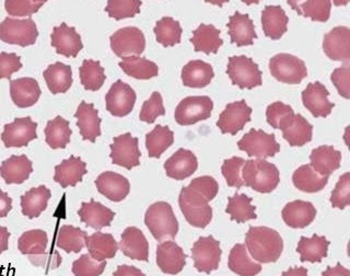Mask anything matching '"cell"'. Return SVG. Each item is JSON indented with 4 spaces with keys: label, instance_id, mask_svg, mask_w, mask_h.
<instances>
[{
    "label": "cell",
    "instance_id": "cell-52",
    "mask_svg": "<svg viewBox=\"0 0 350 276\" xmlns=\"http://www.w3.org/2000/svg\"><path fill=\"white\" fill-rule=\"evenodd\" d=\"M244 160L240 157H232V158L224 160L222 164L221 171L224 179L227 181L228 186L240 189L244 186L242 180V168H243Z\"/></svg>",
    "mask_w": 350,
    "mask_h": 276
},
{
    "label": "cell",
    "instance_id": "cell-28",
    "mask_svg": "<svg viewBox=\"0 0 350 276\" xmlns=\"http://www.w3.org/2000/svg\"><path fill=\"white\" fill-rule=\"evenodd\" d=\"M32 173V162L25 155L11 156L0 166V175L7 184H22Z\"/></svg>",
    "mask_w": 350,
    "mask_h": 276
},
{
    "label": "cell",
    "instance_id": "cell-25",
    "mask_svg": "<svg viewBox=\"0 0 350 276\" xmlns=\"http://www.w3.org/2000/svg\"><path fill=\"white\" fill-rule=\"evenodd\" d=\"M41 93L38 82L34 78L25 77L10 81L11 99L16 107H32L38 102Z\"/></svg>",
    "mask_w": 350,
    "mask_h": 276
},
{
    "label": "cell",
    "instance_id": "cell-4",
    "mask_svg": "<svg viewBox=\"0 0 350 276\" xmlns=\"http://www.w3.org/2000/svg\"><path fill=\"white\" fill-rule=\"evenodd\" d=\"M178 204L186 221L191 226L205 228L211 224L213 219V208L209 205V201L198 192L185 186L180 191Z\"/></svg>",
    "mask_w": 350,
    "mask_h": 276
},
{
    "label": "cell",
    "instance_id": "cell-48",
    "mask_svg": "<svg viewBox=\"0 0 350 276\" xmlns=\"http://www.w3.org/2000/svg\"><path fill=\"white\" fill-rule=\"evenodd\" d=\"M80 80L85 90L96 91L105 81L104 68L98 60H85L80 66Z\"/></svg>",
    "mask_w": 350,
    "mask_h": 276
},
{
    "label": "cell",
    "instance_id": "cell-59",
    "mask_svg": "<svg viewBox=\"0 0 350 276\" xmlns=\"http://www.w3.org/2000/svg\"><path fill=\"white\" fill-rule=\"evenodd\" d=\"M349 75L350 67L348 65L335 69L332 74V81L337 88L339 95L346 99L350 98Z\"/></svg>",
    "mask_w": 350,
    "mask_h": 276
},
{
    "label": "cell",
    "instance_id": "cell-7",
    "mask_svg": "<svg viewBox=\"0 0 350 276\" xmlns=\"http://www.w3.org/2000/svg\"><path fill=\"white\" fill-rule=\"evenodd\" d=\"M269 71L278 81L295 85L308 75L306 64L300 58L290 54H277L269 62Z\"/></svg>",
    "mask_w": 350,
    "mask_h": 276
},
{
    "label": "cell",
    "instance_id": "cell-35",
    "mask_svg": "<svg viewBox=\"0 0 350 276\" xmlns=\"http://www.w3.org/2000/svg\"><path fill=\"white\" fill-rule=\"evenodd\" d=\"M213 78V67L202 60H191L182 69V81L186 87L205 88Z\"/></svg>",
    "mask_w": 350,
    "mask_h": 276
},
{
    "label": "cell",
    "instance_id": "cell-29",
    "mask_svg": "<svg viewBox=\"0 0 350 276\" xmlns=\"http://www.w3.org/2000/svg\"><path fill=\"white\" fill-rule=\"evenodd\" d=\"M310 160V166L319 175L328 178L334 171H336L340 167L342 153L332 146H320L312 151Z\"/></svg>",
    "mask_w": 350,
    "mask_h": 276
},
{
    "label": "cell",
    "instance_id": "cell-42",
    "mask_svg": "<svg viewBox=\"0 0 350 276\" xmlns=\"http://www.w3.org/2000/svg\"><path fill=\"white\" fill-rule=\"evenodd\" d=\"M174 142V134L167 126L157 125L146 136V147L151 158H160Z\"/></svg>",
    "mask_w": 350,
    "mask_h": 276
},
{
    "label": "cell",
    "instance_id": "cell-63",
    "mask_svg": "<svg viewBox=\"0 0 350 276\" xmlns=\"http://www.w3.org/2000/svg\"><path fill=\"white\" fill-rule=\"evenodd\" d=\"M9 238H10V233L8 229L0 226V255L8 250Z\"/></svg>",
    "mask_w": 350,
    "mask_h": 276
},
{
    "label": "cell",
    "instance_id": "cell-37",
    "mask_svg": "<svg viewBox=\"0 0 350 276\" xmlns=\"http://www.w3.org/2000/svg\"><path fill=\"white\" fill-rule=\"evenodd\" d=\"M43 76L47 87L54 95L68 91L72 84V71L70 66L60 62L49 65L44 71Z\"/></svg>",
    "mask_w": 350,
    "mask_h": 276
},
{
    "label": "cell",
    "instance_id": "cell-44",
    "mask_svg": "<svg viewBox=\"0 0 350 276\" xmlns=\"http://www.w3.org/2000/svg\"><path fill=\"white\" fill-rule=\"evenodd\" d=\"M72 134L70 127H69L68 121L62 116H57L54 120L49 121L46 127H45V140L47 145L52 149L57 148H66L70 142V136Z\"/></svg>",
    "mask_w": 350,
    "mask_h": 276
},
{
    "label": "cell",
    "instance_id": "cell-11",
    "mask_svg": "<svg viewBox=\"0 0 350 276\" xmlns=\"http://www.w3.org/2000/svg\"><path fill=\"white\" fill-rule=\"evenodd\" d=\"M111 47L122 58L138 56L145 51V36L138 27H122L111 36Z\"/></svg>",
    "mask_w": 350,
    "mask_h": 276
},
{
    "label": "cell",
    "instance_id": "cell-22",
    "mask_svg": "<svg viewBox=\"0 0 350 276\" xmlns=\"http://www.w3.org/2000/svg\"><path fill=\"white\" fill-rule=\"evenodd\" d=\"M198 167L196 156L191 151L180 148L164 164V170L169 178L184 180L195 173Z\"/></svg>",
    "mask_w": 350,
    "mask_h": 276
},
{
    "label": "cell",
    "instance_id": "cell-50",
    "mask_svg": "<svg viewBox=\"0 0 350 276\" xmlns=\"http://www.w3.org/2000/svg\"><path fill=\"white\" fill-rule=\"evenodd\" d=\"M140 5L139 0H109L105 11L111 18L122 20L139 14Z\"/></svg>",
    "mask_w": 350,
    "mask_h": 276
},
{
    "label": "cell",
    "instance_id": "cell-20",
    "mask_svg": "<svg viewBox=\"0 0 350 276\" xmlns=\"http://www.w3.org/2000/svg\"><path fill=\"white\" fill-rule=\"evenodd\" d=\"M98 191L112 202L125 200L131 191L129 181L120 173L105 171L96 180Z\"/></svg>",
    "mask_w": 350,
    "mask_h": 276
},
{
    "label": "cell",
    "instance_id": "cell-18",
    "mask_svg": "<svg viewBox=\"0 0 350 276\" xmlns=\"http://www.w3.org/2000/svg\"><path fill=\"white\" fill-rule=\"evenodd\" d=\"M52 47L56 49L57 54L64 55L66 58H76L78 53L83 49L81 36L76 29L66 23L53 29Z\"/></svg>",
    "mask_w": 350,
    "mask_h": 276
},
{
    "label": "cell",
    "instance_id": "cell-31",
    "mask_svg": "<svg viewBox=\"0 0 350 276\" xmlns=\"http://www.w3.org/2000/svg\"><path fill=\"white\" fill-rule=\"evenodd\" d=\"M49 237L41 229H33L22 234L18 241V249L22 255H29L31 262L34 263L38 258L46 255Z\"/></svg>",
    "mask_w": 350,
    "mask_h": 276
},
{
    "label": "cell",
    "instance_id": "cell-60",
    "mask_svg": "<svg viewBox=\"0 0 350 276\" xmlns=\"http://www.w3.org/2000/svg\"><path fill=\"white\" fill-rule=\"evenodd\" d=\"M12 210V200L5 192L0 190V218L8 216L9 212Z\"/></svg>",
    "mask_w": 350,
    "mask_h": 276
},
{
    "label": "cell",
    "instance_id": "cell-3",
    "mask_svg": "<svg viewBox=\"0 0 350 276\" xmlns=\"http://www.w3.org/2000/svg\"><path fill=\"white\" fill-rule=\"evenodd\" d=\"M145 224L158 241L175 238L178 233V219L172 206L167 202H157L149 206L146 212Z\"/></svg>",
    "mask_w": 350,
    "mask_h": 276
},
{
    "label": "cell",
    "instance_id": "cell-14",
    "mask_svg": "<svg viewBox=\"0 0 350 276\" xmlns=\"http://www.w3.org/2000/svg\"><path fill=\"white\" fill-rule=\"evenodd\" d=\"M107 109L111 114L123 118L131 112L136 102V92L122 80L113 84L105 97Z\"/></svg>",
    "mask_w": 350,
    "mask_h": 276
},
{
    "label": "cell",
    "instance_id": "cell-27",
    "mask_svg": "<svg viewBox=\"0 0 350 276\" xmlns=\"http://www.w3.org/2000/svg\"><path fill=\"white\" fill-rule=\"evenodd\" d=\"M87 164L79 157L70 156L67 160L55 167L54 181L60 184L63 189L68 186H76L81 182L83 175L87 173Z\"/></svg>",
    "mask_w": 350,
    "mask_h": 276
},
{
    "label": "cell",
    "instance_id": "cell-19",
    "mask_svg": "<svg viewBox=\"0 0 350 276\" xmlns=\"http://www.w3.org/2000/svg\"><path fill=\"white\" fill-rule=\"evenodd\" d=\"M328 92L321 82H312L302 92V101L304 107L315 118H325L331 114L334 104L328 100Z\"/></svg>",
    "mask_w": 350,
    "mask_h": 276
},
{
    "label": "cell",
    "instance_id": "cell-6",
    "mask_svg": "<svg viewBox=\"0 0 350 276\" xmlns=\"http://www.w3.org/2000/svg\"><path fill=\"white\" fill-rule=\"evenodd\" d=\"M227 73L231 81L241 89H253L262 85V71L252 58L243 55L229 58Z\"/></svg>",
    "mask_w": 350,
    "mask_h": 276
},
{
    "label": "cell",
    "instance_id": "cell-24",
    "mask_svg": "<svg viewBox=\"0 0 350 276\" xmlns=\"http://www.w3.org/2000/svg\"><path fill=\"white\" fill-rule=\"evenodd\" d=\"M75 116L78 120L77 126L79 127L83 140L94 142L98 136H101V118H98V110L94 109L92 103L81 102Z\"/></svg>",
    "mask_w": 350,
    "mask_h": 276
},
{
    "label": "cell",
    "instance_id": "cell-5",
    "mask_svg": "<svg viewBox=\"0 0 350 276\" xmlns=\"http://www.w3.org/2000/svg\"><path fill=\"white\" fill-rule=\"evenodd\" d=\"M38 36L36 22L31 18L16 19L7 16L0 23V40L20 47H30L36 43Z\"/></svg>",
    "mask_w": 350,
    "mask_h": 276
},
{
    "label": "cell",
    "instance_id": "cell-51",
    "mask_svg": "<svg viewBox=\"0 0 350 276\" xmlns=\"http://www.w3.org/2000/svg\"><path fill=\"white\" fill-rule=\"evenodd\" d=\"M107 268V261L98 262L89 255H82L72 262L71 271L75 276H100Z\"/></svg>",
    "mask_w": 350,
    "mask_h": 276
},
{
    "label": "cell",
    "instance_id": "cell-38",
    "mask_svg": "<svg viewBox=\"0 0 350 276\" xmlns=\"http://www.w3.org/2000/svg\"><path fill=\"white\" fill-rule=\"evenodd\" d=\"M329 241L323 236L313 235L311 238L301 237L299 241L298 251L301 262H321L326 258Z\"/></svg>",
    "mask_w": 350,
    "mask_h": 276
},
{
    "label": "cell",
    "instance_id": "cell-10",
    "mask_svg": "<svg viewBox=\"0 0 350 276\" xmlns=\"http://www.w3.org/2000/svg\"><path fill=\"white\" fill-rule=\"evenodd\" d=\"M213 103L209 97H187L175 110V121L180 125H191L211 115Z\"/></svg>",
    "mask_w": 350,
    "mask_h": 276
},
{
    "label": "cell",
    "instance_id": "cell-8",
    "mask_svg": "<svg viewBox=\"0 0 350 276\" xmlns=\"http://www.w3.org/2000/svg\"><path fill=\"white\" fill-rule=\"evenodd\" d=\"M222 250L220 242L213 236L200 237L191 248V257L197 271L211 273L216 271L221 260Z\"/></svg>",
    "mask_w": 350,
    "mask_h": 276
},
{
    "label": "cell",
    "instance_id": "cell-55",
    "mask_svg": "<svg viewBox=\"0 0 350 276\" xmlns=\"http://www.w3.org/2000/svg\"><path fill=\"white\" fill-rule=\"evenodd\" d=\"M164 114H165V109H164L161 95L159 92H153L150 98L148 99L142 105L139 118L142 122L151 124L158 116Z\"/></svg>",
    "mask_w": 350,
    "mask_h": 276
},
{
    "label": "cell",
    "instance_id": "cell-23",
    "mask_svg": "<svg viewBox=\"0 0 350 276\" xmlns=\"http://www.w3.org/2000/svg\"><path fill=\"white\" fill-rule=\"evenodd\" d=\"M78 215L83 224L96 230L111 226L115 217L112 210L94 200H91L89 203H82Z\"/></svg>",
    "mask_w": 350,
    "mask_h": 276
},
{
    "label": "cell",
    "instance_id": "cell-58",
    "mask_svg": "<svg viewBox=\"0 0 350 276\" xmlns=\"http://www.w3.org/2000/svg\"><path fill=\"white\" fill-rule=\"evenodd\" d=\"M21 68V58L16 53H0V79H10L12 74Z\"/></svg>",
    "mask_w": 350,
    "mask_h": 276
},
{
    "label": "cell",
    "instance_id": "cell-49",
    "mask_svg": "<svg viewBox=\"0 0 350 276\" xmlns=\"http://www.w3.org/2000/svg\"><path fill=\"white\" fill-rule=\"evenodd\" d=\"M154 33H156L157 41L163 47H174L175 44L180 42L182 27L180 22L171 16H164L160 21L157 22Z\"/></svg>",
    "mask_w": 350,
    "mask_h": 276
},
{
    "label": "cell",
    "instance_id": "cell-34",
    "mask_svg": "<svg viewBox=\"0 0 350 276\" xmlns=\"http://www.w3.org/2000/svg\"><path fill=\"white\" fill-rule=\"evenodd\" d=\"M280 129L284 140L291 146H304L312 140L313 127L302 115H293Z\"/></svg>",
    "mask_w": 350,
    "mask_h": 276
},
{
    "label": "cell",
    "instance_id": "cell-47",
    "mask_svg": "<svg viewBox=\"0 0 350 276\" xmlns=\"http://www.w3.org/2000/svg\"><path fill=\"white\" fill-rule=\"evenodd\" d=\"M255 210V206L252 205V197L235 193L233 197H229L226 212L229 214L232 221L241 224L256 218Z\"/></svg>",
    "mask_w": 350,
    "mask_h": 276
},
{
    "label": "cell",
    "instance_id": "cell-45",
    "mask_svg": "<svg viewBox=\"0 0 350 276\" xmlns=\"http://www.w3.org/2000/svg\"><path fill=\"white\" fill-rule=\"evenodd\" d=\"M87 237V231H83L80 228L74 227L70 225H65L63 227H60L56 244L58 248L63 249L67 253H71V252L79 253L85 246Z\"/></svg>",
    "mask_w": 350,
    "mask_h": 276
},
{
    "label": "cell",
    "instance_id": "cell-39",
    "mask_svg": "<svg viewBox=\"0 0 350 276\" xmlns=\"http://www.w3.org/2000/svg\"><path fill=\"white\" fill-rule=\"evenodd\" d=\"M229 268L239 276H256L262 272L260 263L250 258L245 244H235L229 255Z\"/></svg>",
    "mask_w": 350,
    "mask_h": 276
},
{
    "label": "cell",
    "instance_id": "cell-30",
    "mask_svg": "<svg viewBox=\"0 0 350 276\" xmlns=\"http://www.w3.org/2000/svg\"><path fill=\"white\" fill-rule=\"evenodd\" d=\"M88 255L98 262L113 259L118 250V244L109 234L94 233L85 239Z\"/></svg>",
    "mask_w": 350,
    "mask_h": 276
},
{
    "label": "cell",
    "instance_id": "cell-56",
    "mask_svg": "<svg viewBox=\"0 0 350 276\" xmlns=\"http://www.w3.org/2000/svg\"><path fill=\"white\" fill-rule=\"evenodd\" d=\"M331 203L333 208L344 210L350 204V173L342 175L337 182L333 193H332Z\"/></svg>",
    "mask_w": 350,
    "mask_h": 276
},
{
    "label": "cell",
    "instance_id": "cell-57",
    "mask_svg": "<svg viewBox=\"0 0 350 276\" xmlns=\"http://www.w3.org/2000/svg\"><path fill=\"white\" fill-rule=\"evenodd\" d=\"M189 188L204 195L209 202L217 197L219 191L217 181L209 175H204V177H198V178L194 179L189 184Z\"/></svg>",
    "mask_w": 350,
    "mask_h": 276
},
{
    "label": "cell",
    "instance_id": "cell-54",
    "mask_svg": "<svg viewBox=\"0 0 350 276\" xmlns=\"http://www.w3.org/2000/svg\"><path fill=\"white\" fill-rule=\"evenodd\" d=\"M295 115L293 108L282 102H273L266 111V118L268 123L271 124L275 129H282L290 118Z\"/></svg>",
    "mask_w": 350,
    "mask_h": 276
},
{
    "label": "cell",
    "instance_id": "cell-17",
    "mask_svg": "<svg viewBox=\"0 0 350 276\" xmlns=\"http://www.w3.org/2000/svg\"><path fill=\"white\" fill-rule=\"evenodd\" d=\"M157 264L163 273L175 275L185 266L186 255L174 241H163L157 248Z\"/></svg>",
    "mask_w": 350,
    "mask_h": 276
},
{
    "label": "cell",
    "instance_id": "cell-21",
    "mask_svg": "<svg viewBox=\"0 0 350 276\" xmlns=\"http://www.w3.org/2000/svg\"><path fill=\"white\" fill-rule=\"evenodd\" d=\"M120 251L133 260L145 261L149 259V244L142 230L129 227L122 234L120 242Z\"/></svg>",
    "mask_w": 350,
    "mask_h": 276
},
{
    "label": "cell",
    "instance_id": "cell-43",
    "mask_svg": "<svg viewBox=\"0 0 350 276\" xmlns=\"http://www.w3.org/2000/svg\"><path fill=\"white\" fill-rule=\"evenodd\" d=\"M120 68L129 76L136 79L147 80L158 76L159 68L156 63L138 56L124 58L120 63Z\"/></svg>",
    "mask_w": 350,
    "mask_h": 276
},
{
    "label": "cell",
    "instance_id": "cell-13",
    "mask_svg": "<svg viewBox=\"0 0 350 276\" xmlns=\"http://www.w3.org/2000/svg\"><path fill=\"white\" fill-rule=\"evenodd\" d=\"M38 124L31 118H18L12 123L7 124L3 127L1 140L5 147H25L31 140L38 137L36 133Z\"/></svg>",
    "mask_w": 350,
    "mask_h": 276
},
{
    "label": "cell",
    "instance_id": "cell-16",
    "mask_svg": "<svg viewBox=\"0 0 350 276\" xmlns=\"http://www.w3.org/2000/svg\"><path fill=\"white\" fill-rule=\"evenodd\" d=\"M323 49L328 58L347 65L350 62V30L347 27H336L326 33Z\"/></svg>",
    "mask_w": 350,
    "mask_h": 276
},
{
    "label": "cell",
    "instance_id": "cell-1",
    "mask_svg": "<svg viewBox=\"0 0 350 276\" xmlns=\"http://www.w3.org/2000/svg\"><path fill=\"white\" fill-rule=\"evenodd\" d=\"M246 250L260 263L278 261L284 250V241L276 230L268 227H251L246 234Z\"/></svg>",
    "mask_w": 350,
    "mask_h": 276
},
{
    "label": "cell",
    "instance_id": "cell-53",
    "mask_svg": "<svg viewBox=\"0 0 350 276\" xmlns=\"http://www.w3.org/2000/svg\"><path fill=\"white\" fill-rule=\"evenodd\" d=\"M46 0H7L5 10L10 16H27L38 12Z\"/></svg>",
    "mask_w": 350,
    "mask_h": 276
},
{
    "label": "cell",
    "instance_id": "cell-41",
    "mask_svg": "<svg viewBox=\"0 0 350 276\" xmlns=\"http://www.w3.org/2000/svg\"><path fill=\"white\" fill-rule=\"evenodd\" d=\"M293 181L295 188L300 191L315 193L325 188L328 178L319 175L310 164H304L295 170L293 175Z\"/></svg>",
    "mask_w": 350,
    "mask_h": 276
},
{
    "label": "cell",
    "instance_id": "cell-2",
    "mask_svg": "<svg viewBox=\"0 0 350 276\" xmlns=\"http://www.w3.org/2000/svg\"><path fill=\"white\" fill-rule=\"evenodd\" d=\"M244 186L260 193H271L280 181L278 168L264 159H251L244 162L242 170Z\"/></svg>",
    "mask_w": 350,
    "mask_h": 276
},
{
    "label": "cell",
    "instance_id": "cell-33",
    "mask_svg": "<svg viewBox=\"0 0 350 276\" xmlns=\"http://www.w3.org/2000/svg\"><path fill=\"white\" fill-rule=\"evenodd\" d=\"M287 14L280 5H266L262 12V30L271 40H278L284 36L288 27Z\"/></svg>",
    "mask_w": 350,
    "mask_h": 276
},
{
    "label": "cell",
    "instance_id": "cell-64",
    "mask_svg": "<svg viewBox=\"0 0 350 276\" xmlns=\"http://www.w3.org/2000/svg\"><path fill=\"white\" fill-rule=\"evenodd\" d=\"M282 276H309V271H308V268H298V266H295V268H290L287 271L284 272L282 274Z\"/></svg>",
    "mask_w": 350,
    "mask_h": 276
},
{
    "label": "cell",
    "instance_id": "cell-62",
    "mask_svg": "<svg viewBox=\"0 0 350 276\" xmlns=\"http://www.w3.org/2000/svg\"><path fill=\"white\" fill-rule=\"evenodd\" d=\"M322 276H350V271L338 263L336 266H328Z\"/></svg>",
    "mask_w": 350,
    "mask_h": 276
},
{
    "label": "cell",
    "instance_id": "cell-40",
    "mask_svg": "<svg viewBox=\"0 0 350 276\" xmlns=\"http://www.w3.org/2000/svg\"><path fill=\"white\" fill-rule=\"evenodd\" d=\"M191 41L194 45L195 51L206 54L218 52L222 45L220 31L213 25H200L193 33Z\"/></svg>",
    "mask_w": 350,
    "mask_h": 276
},
{
    "label": "cell",
    "instance_id": "cell-26",
    "mask_svg": "<svg viewBox=\"0 0 350 276\" xmlns=\"http://www.w3.org/2000/svg\"><path fill=\"white\" fill-rule=\"evenodd\" d=\"M317 217V210L313 204L306 201H293L288 203L282 210V219L291 228H304L309 226Z\"/></svg>",
    "mask_w": 350,
    "mask_h": 276
},
{
    "label": "cell",
    "instance_id": "cell-46",
    "mask_svg": "<svg viewBox=\"0 0 350 276\" xmlns=\"http://www.w3.org/2000/svg\"><path fill=\"white\" fill-rule=\"evenodd\" d=\"M301 16H309L315 21L325 22L331 16L332 3L329 0H308V1H288Z\"/></svg>",
    "mask_w": 350,
    "mask_h": 276
},
{
    "label": "cell",
    "instance_id": "cell-61",
    "mask_svg": "<svg viewBox=\"0 0 350 276\" xmlns=\"http://www.w3.org/2000/svg\"><path fill=\"white\" fill-rule=\"evenodd\" d=\"M113 276H146L140 271L139 268H135L133 266H120L118 270L114 272Z\"/></svg>",
    "mask_w": 350,
    "mask_h": 276
},
{
    "label": "cell",
    "instance_id": "cell-32",
    "mask_svg": "<svg viewBox=\"0 0 350 276\" xmlns=\"http://www.w3.org/2000/svg\"><path fill=\"white\" fill-rule=\"evenodd\" d=\"M228 27L231 41L238 47L252 45L257 38L253 21L247 14L235 12L233 16H230Z\"/></svg>",
    "mask_w": 350,
    "mask_h": 276
},
{
    "label": "cell",
    "instance_id": "cell-12",
    "mask_svg": "<svg viewBox=\"0 0 350 276\" xmlns=\"http://www.w3.org/2000/svg\"><path fill=\"white\" fill-rule=\"evenodd\" d=\"M140 151L138 147V138L131 134L120 135L115 137L111 145V158L113 164L126 169H133L140 164Z\"/></svg>",
    "mask_w": 350,
    "mask_h": 276
},
{
    "label": "cell",
    "instance_id": "cell-15",
    "mask_svg": "<svg viewBox=\"0 0 350 276\" xmlns=\"http://www.w3.org/2000/svg\"><path fill=\"white\" fill-rule=\"evenodd\" d=\"M252 109L245 101L232 102L228 104L220 114L217 126L224 134L235 135L243 129L251 120Z\"/></svg>",
    "mask_w": 350,
    "mask_h": 276
},
{
    "label": "cell",
    "instance_id": "cell-36",
    "mask_svg": "<svg viewBox=\"0 0 350 276\" xmlns=\"http://www.w3.org/2000/svg\"><path fill=\"white\" fill-rule=\"evenodd\" d=\"M52 192L45 186L33 188L21 197L22 214L29 218H36L46 210Z\"/></svg>",
    "mask_w": 350,
    "mask_h": 276
},
{
    "label": "cell",
    "instance_id": "cell-9",
    "mask_svg": "<svg viewBox=\"0 0 350 276\" xmlns=\"http://www.w3.org/2000/svg\"><path fill=\"white\" fill-rule=\"evenodd\" d=\"M238 146L250 157L258 159L273 157L280 151V146L275 136L260 129H251L239 140Z\"/></svg>",
    "mask_w": 350,
    "mask_h": 276
}]
</instances>
